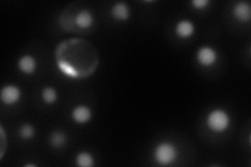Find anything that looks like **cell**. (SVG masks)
I'll list each match as a JSON object with an SVG mask.
<instances>
[{
	"mask_svg": "<svg viewBox=\"0 0 251 167\" xmlns=\"http://www.w3.org/2000/svg\"><path fill=\"white\" fill-rule=\"evenodd\" d=\"M232 17L240 23H248L251 20V5L245 0L237 1L231 9Z\"/></svg>",
	"mask_w": 251,
	"mask_h": 167,
	"instance_id": "obj_9",
	"label": "cell"
},
{
	"mask_svg": "<svg viewBox=\"0 0 251 167\" xmlns=\"http://www.w3.org/2000/svg\"><path fill=\"white\" fill-rule=\"evenodd\" d=\"M22 98V90L19 86L14 84H6L0 90V101L2 105L12 107L17 105Z\"/></svg>",
	"mask_w": 251,
	"mask_h": 167,
	"instance_id": "obj_5",
	"label": "cell"
},
{
	"mask_svg": "<svg viewBox=\"0 0 251 167\" xmlns=\"http://www.w3.org/2000/svg\"><path fill=\"white\" fill-rule=\"evenodd\" d=\"M17 68L25 75H33L38 70V61L35 55L25 53L17 61Z\"/></svg>",
	"mask_w": 251,
	"mask_h": 167,
	"instance_id": "obj_8",
	"label": "cell"
},
{
	"mask_svg": "<svg viewBox=\"0 0 251 167\" xmlns=\"http://www.w3.org/2000/svg\"><path fill=\"white\" fill-rule=\"evenodd\" d=\"M110 15L117 22H127L131 18V9L127 2H114L110 9Z\"/></svg>",
	"mask_w": 251,
	"mask_h": 167,
	"instance_id": "obj_11",
	"label": "cell"
},
{
	"mask_svg": "<svg viewBox=\"0 0 251 167\" xmlns=\"http://www.w3.org/2000/svg\"><path fill=\"white\" fill-rule=\"evenodd\" d=\"M96 22V17L93 13L88 9H82L77 11L76 14L73 17V24L76 28L81 30H88Z\"/></svg>",
	"mask_w": 251,
	"mask_h": 167,
	"instance_id": "obj_7",
	"label": "cell"
},
{
	"mask_svg": "<svg viewBox=\"0 0 251 167\" xmlns=\"http://www.w3.org/2000/svg\"><path fill=\"white\" fill-rule=\"evenodd\" d=\"M56 65L60 72L72 79H85L94 74L100 57L94 46L80 38H69L58 44Z\"/></svg>",
	"mask_w": 251,
	"mask_h": 167,
	"instance_id": "obj_1",
	"label": "cell"
},
{
	"mask_svg": "<svg viewBox=\"0 0 251 167\" xmlns=\"http://www.w3.org/2000/svg\"><path fill=\"white\" fill-rule=\"evenodd\" d=\"M75 164L78 167H93L96 165V158L87 150H81L75 156Z\"/></svg>",
	"mask_w": 251,
	"mask_h": 167,
	"instance_id": "obj_14",
	"label": "cell"
},
{
	"mask_svg": "<svg viewBox=\"0 0 251 167\" xmlns=\"http://www.w3.org/2000/svg\"><path fill=\"white\" fill-rule=\"evenodd\" d=\"M195 10H205L211 4L210 0H192L190 2Z\"/></svg>",
	"mask_w": 251,
	"mask_h": 167,
	"instance_id": "obj_16",
	"label": "cell"
},
{
	"mask_svg": "<svg viewBox=\"0 0 251 167\" xmlns=\"http://www.w3.org/2000/svg\"><path fill=\"white\" fill-rule=\"evenodd\" d=\"M179 157V148L171 141H160L153 149V159L157 165L171 166Z\"/></svg>",
	"mask_w": 251,
	"mask_h": 167,
	"instance_id": "obj_3",
	"label": "cell"
},
{
	"mask_svg": "<svg viewBox=\"0 0 251 167\" xmlns=\"http://www.w3.org/2000/svg\"><path fill=\"white\" fill-rule=\"evenodd\" d=\"M40 97L43 103L47 106H52L54 103L58 102L59 99V94L57 89L52 86H45L44 88L41 90Z\"/></svg>",
	"mask_w": 251,
	"mask_h": 167,
	"instance_id": "obj_13",
	"label": "cell"
},
{
	"mask_svg": "<svg viewBox=\"0 0 251 167\" xmlns=\"http://www.w3.org/2000/svg\"><path fill=\"white\" fill-rule=\"evenodd\" d=\"M174 33L179 39L188 40L196 34V24L190 19H180L176 22Z\"/></svg>",
	"mask_w": 251,
	"mask_h": 167,
	"instance_id": "obj_10",
	"label": "cell"
},
{
	"mask_svg": "<svg viewBox=\"0 0 251 167\" xmlns=\"http://www.w3.org/2000/svg\"><path fill=\"white\" fill-rule=\"evenodd\" d=\"M205 125L211 133L223 134L230 128L231 116L223 108L211 109L205 117Z\"/></svg>",
	"mask_w": 251,
	"mask_h": 167,
	"instance_id": "obj_2",
	"label": "cell"
},
{
	"mask_svg": "<svg viewBox=\"0 0 251 167\" xmlns=\"http://www.w3.org/2000/svg\"><path fill=\"white\" fill-rule=\"evenodd\" d=\"M70 117H72L73 121L76 124H87L91 121L93 117V111L88 106L85 105V103H78V105L75 106L72 109V112H70Z\"/></svg>",
	"mask_w": 251,
	"mask_h": 167,
	"instance_id": "obj_6",
	"label": "cell"
},
{
	"mask_svg": "<svg viewBox=\"0 0 251 167\" xmlns=\"http://www.w3.org/2000/svg\"><path fill=\"white\" fill-rule=\"evenodd\" d=\"M36 126L30 122L22 123L18 129L19 137L25 141H29L31 139H34L36 137Z\"/></svg>",
	"mask_w": 251,
	"mask_h": 167,
	"instance_id": "obj_15",
	"label": "cell"
},
{
	"mask_svg": "<svg viewBox=\"0 0 251 167\" xmlns=\"http://www.w3.org/2000/svg\"><path fill=\"white\" fill-rule=\"evenodd\" d=\"M49 143L52 148L60 149L64 147L67 143V135L61 130L52 131L49 136Z\"/></svg>",
	"mask_w": 251,
	"mask_h": 167,
	"instance_id": "obj_12",
	"label": "cell"
},
{
	"mask_svg": "<svg viewBox=\"0 0 251 167\" xmlns=\"http://www.w3.org/2000/svg\"><path fill=\"white\" fill-rule=\"evenodd\" d=\"M195 59L199 66L203 68H210L218 63L219 52L213 46L202 45L196 51Z\"/></svg>",
	"mask_w": 251,
	"mask_h": 167,
	"instance_id": "obj_4",
	"label": "cell"
}]
</instances>
